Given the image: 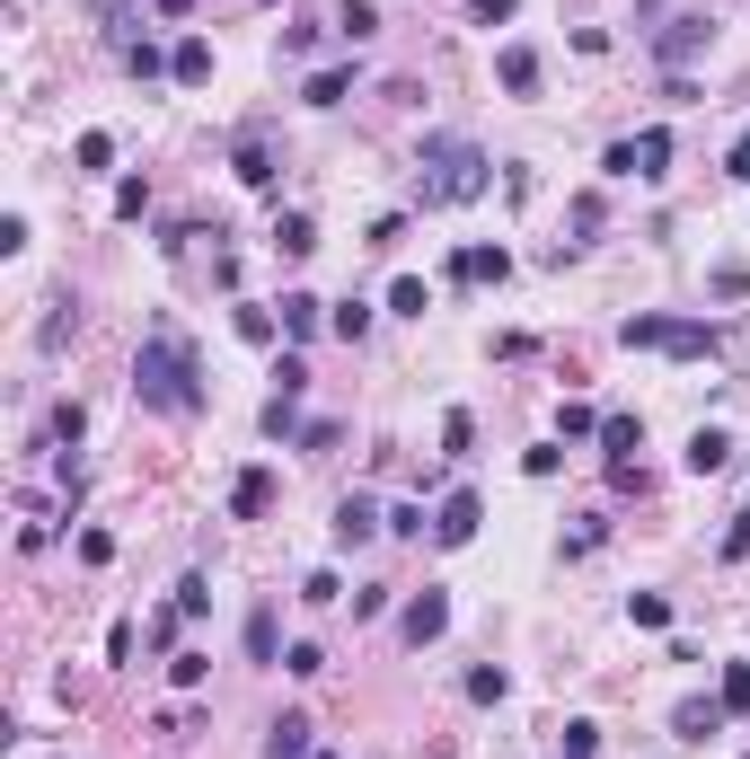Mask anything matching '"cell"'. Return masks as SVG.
<instances>
[{
    "label": "cell",
    "mask_w": 750,
    "mask_h": 759,
    "mask_svg": "<svg viewBox=\"0 0 750 759\" xmlns=\"http://www.w3.org/2000/svg\"><path fill=\"white\" fill-rule=\"evenodd\" d=\"M468 9H477V18H486V27H503V18H512V9H521V0H468Z\"/></svg>",
    "instance_id": "e575fe53"
},
{
    "label": "cell",
    "mask_w": 750,
    "mask_h": 759,
    "mask_svg": "<svg viewBox=\"0 0 750 759\" xmlns=\"http://www.w3.org/2000/svg\"><path fill=\"white\" fill-rule=\"evenodd\" d=\"M168 610H177V619H204V610H213V583H204V574H186V583H177V601H168Z\"/></svg>",
    "instance_id": "603a6c76"
},
{
    "label": "cell",
    "mask_w": 750,
    "mask_h": 759,
    "mask_svg": "<svg viewBox=\"0 0 750 759\" xmlns=\"http://www.w3.org/2000/svg\"><path fill=\"white\" fill-rule=\"evenodd\" d=\"M309 759H336V751H309Z\"/></svg>",
    "instance_id": "8d00e7d4"
},
{
    "label": "cell",
    "mask_w": 750,
    "mask_h": 759,
    "mask_svg": "<svg viewBox=\"0 0 750 759\" xmlns=\"http://www.w3.org/2000/svg\"><path fill=\"white\" fill-rule=\"evenodd\" d=\"M503 689H512V680H503V662H486V671H468V698H477V707H495Z\"/></svg>",
    "instance_id": "484cf974"
},
{
    "label": "cell",
    "mask_w": 750,
    "mask_h": 759,
    "mask_svg": "<svg viewBox=\"0 0 750 759\" xmlns=\"http://www.w3.org/2000/svg\"><path fill=\"white\" fill-rule=\"evenodd\" d=\"M107 159H116V132H80V168H89V177H98V168H107Z\"/></svg>",
    "instance_id": "83f0119b"
},
{
    "label": "cell",
    "mask_w": 750,
    "mask_h": 759,
    "mask_svg": "<svg viewBox=\"0 0 750 759\" xmlns=\"http://www.w3.org/2000/svg\"><path fill=\"white\" fill-rule=\"evenodd\" d=\"M503 274H512V256H503V248H460V256H451V283H503Z\"/></svg>",
    "instance_id": "8fae6325"
},
{
    "label": "cell",
    "mask_w": 750,
    "mask_h": 759,
    "mask_svg": "<svg viewBox=\"0 0 750 759\" xmlns=\"http://www.w3.org/2000/svg\"><path fill=\"white\" fill-rule=\"evenodd\" d=\"M309 716H274V733H265V759H309Z\"/></svg>",
    "instance_id": "4fadbf2b"
},
{
    "label": "cell",
    "mask_w": 750,
    "mask_h": 759,
    "mask_svg": "<svg viewBox=\"0 0 750 759\" xmlns=\"http://www.w3.org/2000/svg\"><path fill=\"white\" fill-rule=\"evenodd\" d=\"M168 80H177V89H204V80H213V45H204V36H186V45L168 53Z\"/></svg>",
    "instance_id": "30bf717a"
},
{
    "label": "cell",
    "mask_w": 750,
    "mask_h": 759,
    "mask_svg": "<svg viewBox=\"0 0 750 759\" xmlns=\"http://www.w3.org/2000/svg\"><path fill=\"white\" fill-rule=\"evenodd\" d=\"M345 89H354V62H336V71H309V107H345Z\"/></svg>",
    "instance_id": "e0dca14e"
},
{
    "label": "cell",
    "mask_w": 750,
    "mask_h": 759,
    "mask_svg": "<svg viewBox=\"0 0 750 759\" xmlns=\"http://www.w3.org/2000/svg\"><path fill=\"white\" fill-rule=\"evenodd\" d=\"M388 309H397V318H424V309H433V283H424V274H397V283H388Z\"/></svg>",
    "instance_id": "ac0fdd59"
},
{
    "label": "cell",
    "mask_w": 750,
    "mask_h": 759,
    "mask_svg": "<svg viewBox=\"0 0 750 759\" xmlns=\"http://www.w3.org/2000/svg\"><path fill=\"white\" fill-rule=\"evenodd\" d=\"M724 724H733L724 698H680V707H671V733H680V742H716Z\"/></svg>",
    "instance_id": "5b68a950"
},
{
    "label": "cell",
    "mask_w": 750,
    "mask_h": 759,
    "mask_svg": "<svg viewBox=\"0 0 750 759\" xmlns=\"http://www.w3.org/2000/svg\"><path fill=\"white\" fill-rule=\"evenodd\" d=\"M274 248H283V256H309V248H318V239H309V213H283V221H274Z\"/></svg>",
    "instance_id": "ffe728a7"
},
{
    "label": "cell",
    "mask_w": 750,
    "mask_h": 759,
    "mask_svg": "<svg viewBox=\"0 0 750 759\" xmlns=\"http://www.w3.org/2000/svg\"><path fill=\"white\" fill-rule=\"evenodd\" d=\"M372 530H379V512L363 504V495H345V504H336V548H363Z\"/></svg>",
    "instance_id": "5bb4252c"
},
{
    "label": "cell",
    "mask_w": 750,
    "mask_h": 759,
    "mask_svg": "<svg viewBox=\"0 0 750 759\" xmlns=\"http://www.w3.org/2000/svg\"><path fill=\"white\" fill-rule=\"evenodd\" d=\"M601 168H610V177H644V186H653V177L671 168V132H662V125L626 132V141H610V159H601Z\"/></svg>",
    "instance_id": "277c9868"
},
{
    "label": "cell",
    "mask_w": 750,
    "mask_h": 759,
    "mask_svg": "<svg viewBox=\"0 0 750 759\" xmlns=\"http://www.w3.org/2000/svg\"><path fill=\"white\" fill-rule=\"evenodd\" d=\"M468 442H477V424H468V415H451V424H442V460H468Z\"/></svg>",
    "instance_id": "f1b7e54d"
},
{
    "label": "cell",
    "mask_w": 750,
    "mask_h": 759,
    "mask_svg": "<svg viewBox=\"0 0 750 759\" xmlns=\"http://www.w3.org/2000/svg\"><path fill=\"white\" fill-rule=\"evenodd\" d=\"M186 9H195V0H159V18H186Z\"/></svg>",
    "instance_id": "d590c367"
},
{
    "label": "cell",
    "mask_w": 750,
    "mask_h": 759,
    "mask_svg": "<svg viewBox=\"0 0 750 759\" xmlns=\"http://www.w3.org/2000/svg\"><path fill=\"white\" fill-rule=\"evenodd\" d=\"M292 424H300V397H274V406H265V433H274V442H283V433H292Z\"/></svg>",
    "instance_id": "f546056e"
},
{
    "label": "cell",
    "mask_w": 750,
    "mask_h": 759,
    "mask_svg": "<svg viewBox=\"0 0 750 759\" xmlns=\"http://www.w3.org/2000/svg\"><path fill=\"white\" fill-rule=\"evenodd\" d=\"M626 619H635V628H671V601H662V592H635Z\"/></svg>",
    "instance_id": "d4e9b609"
},
{
    "label": "cell",
    "mask_w": 750,
    "mask_h": 759,
    "mask_svg": "<svg viewBox=\"0 0 750 759\" xmlns=\"http://www.w3.org/2000/svg\"><path fill=\"white\" fill-rule=\"evenodd\" d=\"M274 512V469H239L230 477V521H265Z\"/></svg>",
    "instance_id": "52a82bcc"
},
{
    "label": "cell",
    "mask_w": 750,
    "mask_h": 759,
    "mask_svg": "<svg viewBox=\"0 0 750 759\" xmlns=\"http://www.w3.org/2000/svg\"><path fill=\"white\" fill-rule=\"evenodd\" d=\"M477 521H486V504L460 486V495H442V512H433V539H442V548H468V539H477Z\"/></svg>",
    "instance_id": "8992f818"
},
{
    "label": "cell",
    "mask_w": 750,
    "mask_h": 759,
    "mask_svg": "<svg viewBox=\"0 0 750 759\" xmlns=\"http://www.w3.org/2000/svg\"><path fill=\"white\" fill-rule=\"evenodd\" d=\"M724 460H733V442H724L716 424H698V433H689V469H698V477H716Z\"/></svg>",
    "instance_id": "2e32d148"
},
{
    "label": "cell",
    "mask_w": 750,
    "mask_h": 759,
    "mask_svg": "<svg viewBox=\"0 0 750 759\" xmlns=\"http://www.w3.org/2000/svg\"><path fill=\"white\" fill-rule=\"evenodd\" d=\"M327 327H336L345 345H363V336H372V309H363V300H345V309H327Z\"/></svg>",
    "instance_id": "7402d4cb"
},
{
    "label": "cell",
    "mask_w": 750,
    "mask_h": 759,
    "mask_svg": "<svg viewBox=\"0 0 750 759\" xmlns=\"http://www.w3.org/2000/svg\"><path fill=\"white\" fill-rule=\"evenodd\" d=\"M601 442H610V460H626V451L644 442V424H635V415H601Z\"/></svg>",
    "instance_id": "44dd1931"
},
{
    "label": "cell",
    "mask_w": 750,
    "mask_h": 759,
    "mask_svg": "<svg viewBox=\"0 0 750 759\" xmlns=\"http://www.w3.org/2000/svg\"><path fill=\"white\" fill-rule=\"evenodd\" d=\"M601 751V724H565V759H592Z\"/></svg>",
    "instance_id": "1f68e13d"
},
{
    "label": "cell",
    "mask_w": 750,
    "mask_h": 759,
    "mask_svg": "<svg viewBox=\"0 0 750 759\" xmlns=\"http://www.w3.org/2000/svg\"><path fill=\"white\" fill-rule=\"evenodd\" d=\"M442 628H451V601H442V592H415V601H406V644H433Z\"/></svg>",
    "instance_id": "9c48e42d"
},
{
    "label": "cell",
    "mask_w": 750,
    "mask_h": 759,
    "mask_svg": "<svg viewBox=\"0 0 750 759\" xmlns=\"http://www.w3.org/2000/svg\"><path fill=\"white\" fill-rule=\"evenodd\" d=\"M132 397H141L150 415H195V406H204L195 345H186L168 318H150V327H141V354H132Z\"/></svg>",
    "instance_id": "6da1fadb"
},
{
    "label": "cell",
    "mask_w": 750,
    "mask_h": 759,
    "mask_svg": "<svg viewBox=\"0 0 750 759\" xmlns=\"http://www.w3.org/2000/svg\"><path fill=\"white\" fill-rule=\"evenodd\" d=\"M318 309H327V300H309V292H283V327H292V336H318Z\"/></svg>",
    "instance_id": "d6986e66"
},
{
    "label": "cell",
    "mask_w": 750,
    "mask_h": 759,
    "mask_svg": "<svg viewBox=\"0 0 750 759\" xmlns=\"http://www.w3.org/2000/svg\"><path fill=\"white\" fill-rule=\"evenodd\" d=\"M248 653H256V662H283V653H274V610H256V619H248Z\"/></svg>",
    "instance_id": "4316f807"
},
{
    "label": "cell",
    "mask_w": 750,
    "mask_h": 759,
    "mask_svg": "<svg viewBox=\"0 0 750 759\" xmlns=\"http://www.w3.org/2000/svg\"><path fill=\"white\" fill-rule=\"evenodd\" d=\"M495 80L512 89V98H530V89H539V53H530V45H503V53H495Z\"/></svg>",
    "instance_id": "7c38bea8"
},
{
    "label": "cell",
    "mask_w": 750,
    "mask_h": 759,
    "mask_svg": "<svg viewBox=\"0 0 750 759\" xmlns=\"http://www.w3.org/2000/svg\"><path fill=\"white\" fill-rule=\"evenodd\" d=\"M415 168H424V204H477V195L495 186V159H486L468 132H424Z\"/></svg>",
    "instance_id": "7a4b0ae2"
},
{
    "label": "cell",
    "mask_w": 750,
    "mask_h": 759,
    "mask_svg": "<svg viewBox=\"0 0 750 759\" xmlns=\"http://www.w3.org/2000/svg\"><path fill=\"white\" fill-rule=\"evenodd\" d=\"M724 177H733V186H750V125H742V141H733V159H724Z\"/></svg>",
    "instance_id": "836d02e7"
},
{
    "label": "cell",
    "mask_w": 750,
    "mask_h": 759,
    "mask_svg": "<svg viewBox=\"0 0 750 759\" xmlns=\"http://www.w3.org/2000/svg\"><path fill=\"white\" fill-rule=\"evenodd\" d=\"M724 556H750V504L733 512V530H724Z\"/></svg>",
    "instance_id": "d6a6232c"
},
{
    "label": "cell",
    "mask_w": 750,
    "mask_h": 759,
    "mask_svg": "<svg viewBox=\"0 0 750 759\" xmlns=\"http://www.w3.org/2000/svg\"><path fill=\"white\" fill-rule=\"evenodd\" d=\"M733 716H750V662H724V689H716Z\"/></svg>",
    "instance_id": "cb8c5ba5"
},
{
    "label": "cell",
    "mask_w": 750,
    "mask_h": 759,
    "mask_svg": "<svg viewBox=\"0 0 750 759\" xmlns=\"http://www.w3.org/2000/svg\"><path fill=\"white\" fill-rule=\"evenodd\" d=\"M204 671H213L204 653H177V662H168V680H177V689H204Z\"/></svg>",
    "instance_id": "4dcf8cb0"
},
{
    "label": "cell",
    "mask_w": 750,
    "mask_h": 759,
    "mask_svg": "<svg viewBox=\"0 0 750 759\" xmlns=\"http://www.w3.org/2000/svg\"><path fill=\"white\" fill-rule=\"evenodd\" d=\"M707 36H716V27H707V18H671V27H662V36H653V53H662V62H671V71H680V62H689V53H698V45H707Z\"/></svg>",
    "instance_id": "ba28073f"
},
{
    "label": "cell",
    "mask_w": 750,
    "mask_h": 759,
    "mask_svg": "<svg viewBox=\"0 0 750 759\" xmlns=\"http://www.w3.org/2000/svg\"><path fill=\"white\" fill-rule=\"evenodd\" d=\"M239 186H274V150H265V132H239Z\"/></svg>",
    "instance_id": "9a60e30c"
},
{
    "label": "cell",
    "mask_w": 750,
    "mask_h": 759,
    "mask_svg": "<svg viewBox=\"0 0 750 759\" xmlns=\"http://www.w3.org/2000/svg\"><path fill=\"white\" fill-rule=\"evenodd\" d=\"M619 336H626V345H644V354H680V363H707V354L724 345L707 318H626Z\"/></svg>",
    "instance_id": "3957f363"
}]
</instances>
